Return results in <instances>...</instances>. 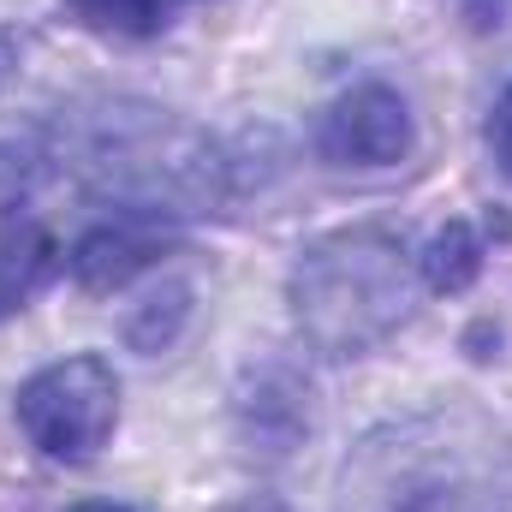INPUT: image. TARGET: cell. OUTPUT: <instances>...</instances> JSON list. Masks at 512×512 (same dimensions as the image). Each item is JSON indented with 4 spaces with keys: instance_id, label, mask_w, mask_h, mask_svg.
<instances>
[{
    "instance_id": "6da1fadb",
    "label": "cell",
    "mask_w": 512,
    "mask_h": 512,
    "mask_svg": "<svg viewBox=\"0 0 512 512\" xmlns=\"http://www.w3.org/2000/svg\"><path fill=\"white\" fill-rule=\"evenodd\" d=\"M334 512H512V429L477 405H429L370 429Z\"/></svg>"
},
{
    "instance_id": "5b68a950",
    "label": "cell",
    "mask_w": 512,
    "mask_h": 512,
    "mask_svg": "<svg viewBox=\"0 0 512 512\" xmlns=\"http://www.w3.org/2000/svg\"><path fill=\"white\" fill-rule=\"evenodd\" d=\"M417 143L411 108L393 84H352L316 120V155L328 167H393Z\"/></svg>"
},
{
    "instance_id": "9c48e42d",
    "label": "cell",
    "mask_w": 512,
    "mask_h": 512,
    "mask_svg": "<svg viewBox=\"0 0 512 512\" xmlns=\"http://www.w3.org/2000/svg\"><path fill=\"white\" fill-rule=\"evenodd\" d=\"M477 274H483V239H477L471 221H447V227L417 251V280H423L429 292H441V298L471 292Z\"/></svg>"
},
{
    "instance_id": "5bb4252c",
    "label": "cell",
    "mask_w": 512,
    "mask_h": 512,
    "mask_svg": "<svg viewBox=\"0 0 512 512\" xmlns=\"http://www.w3.org/2000/svg\"><path fill=\"white\" fill-rule=\"evenodd\" d=\"M72 512H131V507H114V501H78Z\"/></svg>"
},
{
    "instance_id": "7c38bea8",
    "label": "cell",
    "mask_w": 512,
    "mask_h": 512,
    "mask_svg": "<svg viewBox=\"0 0 512 512\" xmlns=\"http://www.w3.org/2000/svg\"><path fill=\"white\" fill-rule=\"evenodd\" d=\"M489 155H495V167L512 179V84L501 90V102L489 114Z\"/></svg>"
},
{
    "instance_id": "7a4b0ae2",
    "label": "cell",
    "mask_w": 512,
    "mask_h": 512,
    "mask_svg": "<svg viewBox=\"0 0 512 512\" xmlns=\"http://www.w3.org/2000/svg\"><path fill=\"white\" fill-rule=\"evenodd\" d=\"M60 173L84 179L126 215H209L227 197V161L197 126L149 102H102L72 114L42 149Z\"/></svg>"
},
{
    "instance_id": "52a82bcc",
    "label": "cell",
    "mask_w": 512,
    "mask_h": 512,
    "mask_svg": "<svg viewBox=\"0 0 512 512\" xmlns=\"http://www.w3.org/2000/svg\"><path fill=\"white\" fill-rule=\"evenodd\" d=\"M173 245H179V227H173V221L114 209V221H96V227L66 251V268H72V280H78L84 292H120V286H131L143 268H155Z\"/></svg>"
},
{
    "instance_id": "8fae6325",
    "label": "cell",
    "mask_w": 512,
    "mask_h": 512,
    "mask_svg": "<svg viewBox=\"0 0 512 512\" xmlns=\"http://www.w3.org/2000/svg\"><path fill=\"white\" fill-rule=\"evenodd\" d=\"M66 12L84 30L120 36V42H149L167 30V0H66Z\"/></svg>"
},
{
    "instance_id": "30bf717a",
    "label": "cell",
    "mask_w": 512,
    "mask_h": 512,
    "mask_svg": "<svg viewBox=\"0 0 512 512\" xmlns=\"http://www.w3.org/2000/svg\"><path fill=\"white\" fill-rule=\"evenodd\" d=\"M185 322H191V286H185V280H167L161 292H149V298L126 316V346L143 352V358H155V352H167V346L179 340Z\"/></svg>"
},
{
    "instance_id": "3957f363",
    "label": "cell",
    "mask_w": 512,
    "mask_h": 512,
    "mask_svg": "<svg viewBox=\"0 0 512 512\" xmlns=\"http://www.w3.org/2000/svg\"><path fill=\"white\" fill-rule=\"evenodd\" d=\"M417 286H423L417 256L405 251L399 233L334 227V233H322L298 251L286 298H292V322H298L310 352L364 358L411 322Z\"/></svg>"
},
{
    "instance_id": "8992f818",
    "label": "cell",
    "mask_w": 512,
    "mask_h": 512,
    "mask_svg": "<svg viewBox=\"0 0 512 512\" xmlns=\"http://www.w3.org/2000/svg\"><path fill=\"white\" fill-rule=\"evenodd\" d=\"M310 382L286 358L251 364L233 387V435L251 459H286L310 435Z\"/></svg>"
},
{
    "instance_id": "277c9868",
    "label": "cell",
    "mask_w": 512,
    "mask_h": 512,
    "mask_svg": "<svg viewBox=\"0 0 512 512\" xmlns=\"http://www.w3.org/2000/svg\"><path fill=\"white\" fill-rule=\"evenodd\" d=\"M18 429L30 435V447L42 459L60 465H84L108 447L114 423H120V376L108 358L96 352H72L48 370H36L12 399Z\"/></svg>"
},
{
    "instance_id": "ba28073f",
    "label": "cell",
    "mask_w": 512,
    "mask_h": 512,
    "mask_svg": "<svg viewBox=\"0 0 512 512\" xmlns=\"http://www.w3.org/2000/svg\"><path fill=\"white\" fill-rule=\"evenodd\" d=\"M60 262H66V251H60L48 221H36L24 209H6L0 215V322L18 316L60 274Z\"/></svg>"
},
{
    "instance_id": "4fadbf2b",
    "label": "cell",
    "mask_w": 512,
    "mask_h": 512,
    "mask_svg": "<svg viewBox=\"0 0 512 512\" xmlns=\"http://www.w3.org/2000/svg\"><path fill=\"white\" fill-rule=\"evenodd\" d=\"M221 512H292V507L274 501V495H245V501H233V507H221Z\"/></svg>"
}]
</instances>
